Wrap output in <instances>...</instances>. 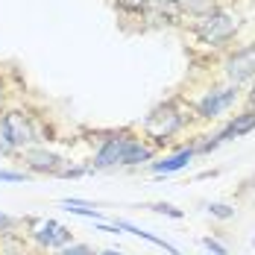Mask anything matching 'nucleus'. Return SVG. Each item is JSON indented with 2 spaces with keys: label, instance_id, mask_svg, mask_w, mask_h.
Instances as JSON below:
<instances>
[{
  "label": "nucleus",
  "instance_id": "2eb2a0df",
  "mask_svg": "<svg viewBox=\"0 0 255 255\" xmlns=\"http://www.w3.org/2000/svg\"><path fill=\"white\" fill-rule=\"evenodd\" d=\"M62 205H65V211H71V214H82V217H91V220L100 217V211H97L94 205L82 203V200H62Z\"/></svg>",
  "mask_w": 255,
  "mask_h": 255
},
{
  "label": "nucleus",
  "instance_id": "f257e3e1",
  "mask_svg": "<svg viewBox=\"0 0 255 255\" xmlns=\"http://www.w3.org/2000/svg\"><path fill=\"white\" fill-rule=\"evenodd\" d=\"M185 124H188L185 109L176 100H167V103H161V106H155L153 112L144 118L141 132L150 141V147H164L170 138H176L179 132L185 129Z\"/></svg>",
  "mask_w": 255,
  "mask_h": 255
},
{
  "label": "nucleus",
  "instance_id": "b1692460",
  "mask_svg": "<svg viewBox=\"0 0 255 255\" xmlns=\"http://www.w3.org/2000/svg\"><path fill=\"white\" fill-rule=\"evenodd\" d=\"M97 255H124V253H118V250H103V253H97Z\"/></svg>",
  "mask_w": 255,
  "mask_h": 255
},
{
  "label": "nucleus",
  "instance_id": "6ab92c4d",
  "mask_svg": "<svg viewBox=\"0 0 255 255\" xmlns=\"http://www.w3.org/2000/svg\"><path fill=\"white\" fill-rule=\"evenodd\" d=\"M9 153H18L9 132H6V124H3V115H0V155H9Z\"/></svg>",
  "mask_w": 255,
  "mask_h": 255
},
{
  "label": "nucleus",
  "instance_id": "6e6552de",
  "mask_svg": "<svg viewBox=\"0 0 255 255\" xmlns=\"http://www.w3.org/2000/svg\"><path fill=\"white\" fill-rule=\"evenodd\" d=\"M24 161H26V167H29V173L59 176L65 170V158L50 153V150H44V147H29V150H24Z\"/></svg>",
  "mask_w": 255,
  "mask_h": 255
},
{
  "label": "nucleus",
  "instance_id": "dca6fc26",
  "mask_svg": "<svg viewBox=\"0 0 255 255\" xmlns=\"http://www.w3.org/2000/svg\"><path fill=\"white\" fill-rule=\"evenodd\" d=\"M208 214L217 220H232L235 217V205L229 203H208Z\"/></svg>",
  "mask_w": 255,
  "mask_h": 255
},
{
  "label": "nucleus",
  "instance_id": "f03ea898",
  "mask_svg": "<svg viewBox=\"0 0 255 255\" xmlns=\"http://www.w3.org/2000/svg\"><path fill=\"white\" fill-rule=\"evenodd\" d=\"M241 29V21H238V15H232L226 9H214L211 15H205V18H197V21H191V32H194V38L205 44V47H226L232 38H235V32Z\"/></svg>",
  "mask_w": 255,
  "mask_h": 255
},
{
  "label": "nucleus",
  "instance_id": "ddd939ff",
  "mask_svg": "<svg viewBox=\"0 0 255 255\" xmlns=\"http://www.w3.org/2000/svg\"><path fill=\"white\" fill-rule=\"evenodd\" d=\"M214 9H217V0H182V6H179V15H188L191 21H197V18L211 15Z\"/></svg>",
  "mask_w": 255,
  "mask_h": 255
},
{
  "label": "nucleus",
  "instance_id": "7ed1b4c3",
  "mask_svg": "<svg viewBox=\"0 0 255 255\" xmlns=\"http://www.w3.org/2000/svg\"><path fill=\"white\" fill-rule=\"evenodd\" d=\"M3 124H6V132L15 144V150H29V147H38V127L32 121V115H26L24 109H9L3 112Z\"/></svg>",
  "mask_w": 255,
  "mask_h": 255
},
{
  "label": "nucleus",
  "instance_id": "4468645a",
  "mask_svg": "<svg viewBox=\"0 0 255 255\" xmlns=\"http://www.w3.org/2000/svg\"><path fill=\"white\" fill-rule=\"evenodd\" d=\"M115 9L127 18H147L153 9V0H112Z\"/></svg>",
  "mask_w": 255,
  "mask_h": 255
},
{
  "label": "nucleus",
  "instance_id": "f3484780",
  "mask_svg": "<svg viewBox=\"0 0 255 255\" xmlns=\"http://www.w3.org/2000/svg\"><path fill=\"white\" fill-rule=\"evenodd\" d=\"M150 211H155V214H164V217H173V220H182L185 217V211L182 208H176V205H170V203H153V205H147Z\"/></svg>",
  "mask_w": 255,
  "mask_h": 255
},
{
  "label": "nucleus",
  "instance_id": "4be33fe9",
  "mask_svg": "<svg viewBox=\"0 0 255 255\" xmlns=\"http://www.w3.org/2000/svg\"><path fill=\"white\" fill-rule=\"evenodd\" d=\"M32 173H24V170H0V182H26Z\"/></svg>",
  "mask_w": 255,
  "mask_h": 255
},
{
  "label": "nucleus",
  "instance_id": "a211bd4d",
  "mask_svg": "<svg viewBox=\"0 0 255 255\" xmlns=\"http://www.w3.org/2000/svg\"><path fill=\"white\" fill-rule=\"evenodd\" d=\"M53 255H97V250H91L88 244H68V247L56 250Z\"/></svg>",
  "mask_w": 255,
  "mask_h": 255
},
{
  "label": "nucleus",
  "instance_id": "0eeeda50",
  "mask_svg": "<svg viewBox=\"0 0 255 255\" xmlns=\"http://www.w3.org/2000/svg\"><path fill=\"white\" fill-rule=\"evenodd\" d=\"M32 238H35L38 247H44V250H53V253H56V250L74 244V229H68V226H62V223H56V220H44L38 229L32 232Z\"/></svg>",
  "mask_w": 255,
  "mask_h": 255
},
{
  "label": "nucleus",
  "instance_id": "1a4fd4ad",
  "mask_svg": "<svg viewBox=\"0 0 255 255\" xmlns=\"http://www.w3.org/2000/svg\"><path fill=\"white\" fill-rule=\"evenodd\" d=\"M194 147H185V150H179V153L167 155V158H161V161H153L150 167H153L155 176H167V173H179V170H185L188 164H191V158H194Z\"/></svg>",
  "mask_w": 255,
  "mask_h": 255
},
{
  "label": "nucleus",
  "instance_id": "a878e982",
  "mask_svg": "<svg viewBox=\"0 0 255 255\" xmlns=\"http://www.w3.org/2000/svg\"><path fill=\"white\" fill-rule=\"evenodd\" d=\"M253 247H255V238H253Z\"/></svg>",
  "mask_w": 255,
  "mask_h": 255
},
{
  "label": "nucleus",
  "instance_id": "bb28decb",
  "mask_svg": "<svg viewBox=\"0 0 255 255\" xmlns=\"http://www.w3.org/2000/svg\"><path fill=\"white\" fill-rule=\"evenodd\" d=\"M0 158H3V155H0Z\"/></svg>",
  "mask_w": 255,
  "mask_h": 255
},
{
  "label": "nucleus",
  "instance_id": "f8f14e48",
  "mask_svg": "<svg viewBox=\"0 0 255 255\" xmlns=\"http://www.w3.org/2000/svg\"><path fill=\"white\" fill-rule=\"evenodd\" d=\"M115 226H118V232H121V229H124V232H132L135 238H141V241L153 244V247H158V250H164V253H170V255H179V250L173 247V244H167L164 238H155L153 232H144L141 226H135V223H129V220H115Z\"/></svg>",
  "mask_w": 255,
  "mask_h": 255
},
{
  "label": "nucleus",
  "instance_id": "423d86ee",
  "mask_svg": "<svg viewBox=\"0 0 255 255\" xmlns=\"http://www.w3.org/2000/svg\"><path fill=\"white\" fill-rule=\"evenodd\" d=\"M129 132H112L109 138H103V144L97 147V153L91 158V170H109V167H118L124 161V153H127L129 144Z\"/></svg>",
  "mask_w": 255,
  "mask_h": 255
},
{
  "label": "nucleus",
  "instance_id": "39448f33",
  "mask_svg": "<svg viewBox=\"0 0 255 255\" xmlns=\"http://www.w3.org/2000/svg\"><path fill=\"white\" fill-rule=\"evenodd\" d=\"M238 100V85H220V88H211L205 91L200 100L194 103V112L203 118V121H214L220 118L223 112H229Z\"/></svg>",
  "mask_w": 255,
  "mask_h": 255
},
{
  "label": "nucleus",
  "instance_id": "9d476101",
  "mask_svg": "<svg viewBox=\"0 0 255 255\" xmlns=\"http://www.w3.org/2000/svg\"><path fill=\"white\" fill-rule=\"evenodd\" d=\"M153 147L144 141V138H129L127 144V153H124V161H121V167H138V164H147V161H153Z\"/></svg>",
  "mask_w": 255,
  "mask_h": 255
},
{
  "label": "nucleus",
  "instance_id": "20e7f679",
  "mask_svg": "<svg viewBox=\"0 0 255 255\" xmlns=\"http://www.w3.org/2000/svg\"><path fill=\"white\" fill-rule=\"evenodd\" d=\"M223 74L229 79V85H244V82H250L255 79V41L253 44H247V47H238V50L226 53V59H223Z\"/></svg>",
  "mask_w": 255,
  "mask_h": 255
},
{
  "label": "nucleus",
  "instance_id": "5701e85b",
  "mask_svg": "<svg viewBox=\"0 0 255 255\" xmlns=\"http://www.w3.org/2000/svg\"><path fill=\"white\" fill-rule=\"evenodd\" d=\"M18 226V220L15 217H9V214H0V232H12Z\"/></svg>",
  "mask_w": 255,
  "mask_h": 255
},
{
  "label": "nucleus",
  "instance_id": "aec40b11",
  "mask_svg": "<svg viewBox=\"0 0 255 255\" xmlns=\"http://www.w3.org/2000/svg\"><path fill=\"white\" fill-rule=\"evenodd\" d=\"M179 6H182V0H153V9L161 15H173V12H179Z\"/></svg>",
  "mask_w": 255,
  "mask_h": 255
},
{
  "label": "nucleus",
  "instance_id": "412c9836",
  "mask_svg": "<svg viewBox=\"0 0 255 255\" xmlns=\"http://www.w3.org/2000/svg\"><path fill=\"white\" fill-rule=\"evenodd\" d=\"M203 247L208 250V255H229V250L220 241H214V238H203Z\"/></svg>",
  "mask_w": 255,
  "mask_h": 255
},
{
  "label": "nucleus",
  "instance_id": "9b49d317",
  "mask_svg": "<svg viewBox=\"0 0 255 255\" xmlns=\"http://www.w3.org/2000/svg\"><path fill=\"white\" fill-rule=\"evenodd\" d=\"M253 129H255V109H250V112H244V115H235V121H229V127L223 129V132H217V138H220V144H223V141H232V138L250 135Z\"/></svg>",
  "mask_w": 255,
  "mask_h": 255
},
{
  "label": "nucleus",
  "instance_id": "393cba45",
  "mask_svg": "<svg viewBox=\"0 0 255 255\" xmlns=\"http://www.w3.org/2000/svg\"><path fill=\"white\" fill-rule=\"evenodd\" d=\"M247 100H250V106L255 109V85H253V91H250V97H247Z\"/></svg>",
  "mask_w": 255,
  "mask_h": 255
}]
</instances>
